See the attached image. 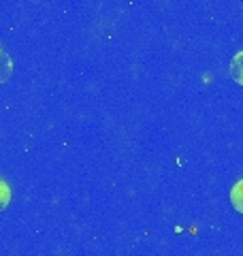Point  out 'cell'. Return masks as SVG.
<instances>
[{
	"label": "cell",
	"mask_w": 243,
	"mask_h": 256,
	"mask_svg": "<svg viewBox=\"0 0 243 256\" xmlns=\"http://www.w3.org/2000/svg\"><path fill=\"white\" fill-rule=\"evenodd\" d=\"M230 203L239 214H243V180L237 182L230 190Z\"/></svg>",
	"instance_id": "cell-3"
},
{
	"label": "cell",
	"mask_w": 243,
	"mask_h": 256,
	"mask_svg": "<svg viewBox=\"0 0 243 256\" xmlns=\"http://www.w3.org/2000/svg\"><path fill=\"white\" fill-rule=\"evenodd\" d=\"M11 203V188L2 178H0V214H2Z\"/></svg>",
	"instance_id": "cell-4"
},
{
	"label": "cell",
	"mask_w": 243,
	"mask_h": 256,
	"mask_svg": "<svg viewBox=\"0 0 243 256\" xmlns=\"http://www.w3.org/2000/svg\"><path fill=\"white\" fill-rule=\"evenodd\" d=\"M230 77H232L234 84L243 86V50L232 56V60H230Z\"/></svg>",
	"instance_id": "cell-2"
},
{
	"label": "cell",
	"mask_w": 243,
	"mask_h": 256,
	"mask_svg": "<svg viewBox=\"0 0 243 256\" xmlns=\"http://www.w3.org/2000/svg\"><path fill=\"white\" fill-rule=\"evenodd\" d=\"M11 73H13V60H11V56L6 54V50L0 47V84L9 82Z\"/></svg>",
	"instance_id": "cell-1"
}]
</instances>
